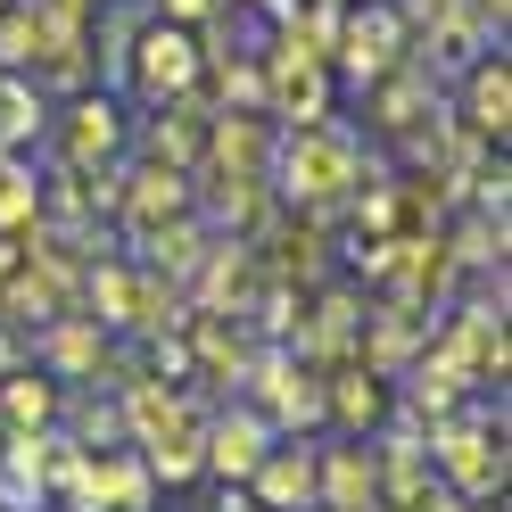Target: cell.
I'll list each match as a JSON object with an SVG mask.
<instances>
[{"label": "cell", "instance_id": "obj_12", "mask_svg": "<svg viewBox=\"0 0 512 512\" xmlns=\"http://www.w3.org/2000/svg\"><path fill=\"white\" fill-rule=\"evenodd\" d=\"M116 215L133 223V232H149V223H166V215H190V174H174V166H133V174H124Z\"/></svg>", "mask_w": 512, "mask_h": 512}, {"label": "cell", "instance_id": "obj_15", "mask_svg": "<svg viewBox=\"0 0 512 512\" xmlns=\"http://www.w3.org/2000/svg\"><path fill=\"white\" fill-rule=\"evenodd\" d=\"M256 389L281 405V422H323V372L298 356H265L256 364Z\"/></svg>", "mask_w": 512, "mask_h": 512}, {"label": "cell", "instance_id": "obj_6", "mask_svg": "<svg viewBox=\"0 0 512 512\" xmlns=\"http://www.w3.org/2000/svg\"><path fill=\"white\" fill-rule=\"evenodd\" d=\"M133 240H141V273H157V281H174V290H182L190 273H199V256L215 248L199 215H166V223H149V232H133Z\"/></svg>", "mask_w": 512, "mask_h": 512}, {"label": "cell", "instance_id": "obj_8", "mask_svg": "<svg viewBox=\"0 0 512 512\" xmlns=\"http://www.w3.org/2000/svg\"><path fill=\"white\" fill-rule=\"evenodd\" d=\"M364 91H372V124H380V133H413L422 116H438L430 67H413V58H405V67H389L380 83H364Z\"/></svg>", "mask_w": 512, "mask_h": 512}, {"label": "cell", "instance_id": "obj_10", "mask_svg": "<svg viewBox=\"0 0 512 512\" xmlns=\"http://www.w3.org/2000/svg\"><path fill=\"white\" fill-rule=\"evenodd\" d=\"M58 149H67V166H108V157L124 149V116H116V100H75L67 108V124H58Z\"/></svg>", "mask_w": 512, "mask_h": 512}, {"label": "cell", "instance_id": "obj_5", "mask_svg": "<svg viewBox=\"0 0 512 512\" xmlns=\"http://www.w3.org/2000/svg\"><path fill=\"white\" fill-rule=\"evenodd\" d=\"M273 166V133L256 108H223L207 116V149H199V174H265Z\"/></svg>", "mask_w": 512, "mask_h": 512}, {"label": "cell", "instance_id": "obj_21", "mask_svg": "<svg viewBox=\"0 0 512 512\" xmlns=\"http://www.w3.org/2000/svg\"><path fill=\"white\" fill-rule=\"evenodd\" d=\"M446 256H455V265H504V215H488V207H479L463 232L446 240Z\"/></svg>", "mask_w": 512, "mask_h": 512}, {"label": "cell", "instance_id": "obj_18", "mask_svg": "<svg viewBox=\"0 0 512 512\" xmlns=\"http://www.w3.org/2000/svg\"><path fill=\"white\" fill-rule=\"evenodd\" d=\"M380 405H389V397H380V372H339V389H323V413H339V422H380Z\"/></svg>", "mask_w": 512, "mask_h": 512}, {"label": "cell", "instance_id": "obj_25", "mask_svg": "<svg viewBox=\"0 0 512 512\" xmlns=\"http://www.w3.org/2000/svg\"><path fill=\"white\" fill-rule=\"evenodd\" d=\"M463 0H405V25H438V17H455Z\"/></svg>", "mask_w": 512, "mask_h": 512}, {"label": "cell", "instance_id": "obj_11", "mask_svg": "<svg viewBox=\"0 0 512 512\" xmlns=\"http://www.w3.org/2000/svg\"><path fill=\"white\" fill-rule=\"evenodd\" d=\"M323 223L331 215H290V223H273V265L265 281H281V290H306V281H323Z\"/></svg>", "mask_w": 512, "mask_h": 512}, {"label": "cell", "instance_id": "obj_13", "mask_svg": "<svg viewBox=\"0 0 512 512\" xmlns=\"http://www.w3.org/2000/svg\"><path fill=\"white\" fill-rule=\"evenodd\" d=\"M463 124H471L479 141H496V149H504V133H512V67H504V50H496V58H471Z\"/></svg>", "mask_w": 512, "mask_h": 512}, {"label": "cell", "instance_id": "obj_3", "mask_svg": "<svg viewBox=\"0 0 512 512\" xmlns=\"http://www.w3.org/2000/svg\"><path fill=\"white\" fill-rule=\"evenodd\" d=\"M124 67H133V83L149 91V100H182V91H199V42L182 34V25H141V42L124 50Z\"/></svg>", "mask_w": 512, "mask_h": 512}, {"label": "cell", "instance_id": "obj_20", "mask_svg": "<svg viewBox=\"0 0 512 512\" xmlns=\"http://www.w3.org/2000/svg\"><path fill=\"white\" fill-rule=\"evenodd\" d=\"M0 413L17 422V438H34L50 413H58V397H50V380H34V372H25V380H9V389H0Z\"/></svg>", "mask_w": 512, "mask_h": 512}, {"label": "cell", "instance_id": "obj_23", "mask_svg": "<svg viewBox=\"0 0 512 512\" xmlns=\"http://www.w3.org/2000/svg\"><path fill=\"white\" fill-rule=\"evenodd\" d=\"M215 100L223 108H256V100H265V75H256V58H215Z\"/></svg>", "mask_w": 512, "mask_h": 512}, {"label": "cell", "instance_id": "obj_9", "mask_svg": "<svg viewBox=\"0 0 512 512\" xmlns=\"http://www.w3.org/2000/svg\"><path fill=\"white\" fill-rule=\"evenodd\" d=\"M265 446H273V430L256 422V413H223L215 430H199V463H207V471H223V479H256Z\"/></svg>", "mask_w": 512, "mask_h": 512}, {"label": "cell", "instance_id": "obj_17", "mask_svg": "<svg viewBox=\"0 0 512 512\" xmlns=\"http://www.w3.org/2000/svg\"><path fill=\"white\" fill-rule=\"evenodd\" d=\"M42 42H50L42 9H25V0H9V9H0V75L34 67V58H42Z\"/></svg>", "mask_w": 512, "mask_h": 512}, {"label": "cell", "instance_id": "obj_2", "mask_svg": "<svg viewBox=\"0 0 512 512\" xmlns=\"http://www.w3.org/2000/svg\"><path fill=\"white\" fill-rule=\"evenodd\" d=\"M405 50H413V25H405V9H389V0L347 9V17H339V42H331V58H339L356 83H380L389 67H405Z\"/></svg>", "mask_w": 512, "mask_h": 512}, {"label": "cell", "instance_id": "obj_19", "mask_svg": "<svg viewBox=\"0 0 512 512\" xmlns=\"http://www.w3.org/2000/svg\"><path fill=\"white\" fill-rule=\"evenodd\" d=\"M42 133V91L25 75H0V149L9 141H34Z\"/></svg>", "mask_w": 512, "mask_h": 512}, {"label": "cell", "instance_id": "obj_16", "mask_svg": "<svg viewBox=\"0 0 512 512\" xmlns=\"http://www.w3.org/2000/svg\"><path fill=\"white\" fill-rule=\"evenodd\" d=\"M42 356H50L58 372H100V364H108V331L91 323V314H58V331L42 339Z\"/></svg>", "mask_w": 512, "mask_h": 512}, {"label": "cell", "instance_id": "obj_4", "mask_svg": "<svg viewBox=\"0 0 512 512\" xmlns=\"http://www.w3.org/2000/svg\"><path fill=\"white\" fill-rule=\"evenodd\" d=\"M430 455L455 471V488H463V496H479V504L504 496V446L479 430V422H438V430H430Z\"/></svg>", "mask_w": 512, "mask_h": 512}, {"label": "cell", "instance_id": "obj_24", "mask_svg": "<svg viewBox=\"0 0 512 512\" xmlns=\"http://www.w3.org/2000/svg\"><path fill=\"white\" fill-rule=\"evenodd\" d=\"M199 17H215V0H157V25H182V34H190Z\"/></svg>", "mask_w": 512, "mask_h": 512}, {"label": "cell", "instance_id": "obj_26", "mask_svg": "<svg viewBox=\"0 0 512 512\" xmlns=\"http://www.w3.org/2000/svg\"><path fill=\"white\" fill-rule=\"evenodd\" d=\"M215 512H256V496H240V488H223V496H215Z\"/></svg>", "mask_w": 512, "mask_h": 512}, {"label": "cell", "instance_id": "obj_22", "mask_svg": "<svg viewBox=\"0 0 512 512\" xmlns=\"http://www.w3.org/2000/svg\"><path fill=\"white\" fill-rule=\"evenodd\" d=\"M34 215H42V182L0 157V232H17V223H34Z\"/></svg>", "mask_w": 512, "mask_h": 512}, {"label": "cell", "instance_id": "obj_27", "mask_svg": "<svg viewBox=\"0 0 512 512\" xmlns=\"http://www.w3.org/2000/svg\"><path fill=\"white\" fill-rule=\"evenodd\" d=\"M0 9H9V0H0Z\"/></svg>", "mask_w": 512, "mask_h": 512}, {"label": "cell", "instance_id": "obj_14", "mask_svg": "<svg viewBox=\"0 0 512 512\" xmlns=\"http://www.w3.org/2000/svg\"><path fill=\"white\" fill-rule=\"evenodd\" d=\"M314 463L306 446H265V463H256V504L265 512H306L314 504Z\"/></svg>", "mask_w": 512, "mask_h": 512}, {"label": "cell", "instance_id": "obj_1", "mask_svg": "<svg viewBox=\"0 0 512 512\" xmlns=\"http://www.w3.org/2000/svg\"><path fill=\"white\" fill-rule=\"evenodd\" d=\"M265 182L281 190V199H298L306 215H331L339 199H364V190H380V182H389V166H380V157H364L356 141L339 133V124H298L290 141H273Z\"/></svg>", "mask_w": 512, "mask_h": 512}, {"label": "cell", "instance_id": "obj_7", "mask_svg": "<svg viewBox=\"0 0 512 512\" xmlns=\"http://www.w3.org/2000/svg\"><path fill=\"white\" fill-rule=\"evenodd\" d=\"M207 100L199 91H182V100H166V116L149 124V166H174V174H199V149H207Z\"/></svg>", "mask_w": 512, "mask_h": 512}]
</instances>
